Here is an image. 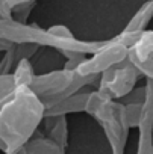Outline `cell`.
<instances>
[{"mask_svg": "<svg viewBox=\"0 0 153 154\" xmlns=\"http://www.w3.org/2000/svg\"><path fill=\"white\" fill-rule=\"evenodd\" d=\"M85 110L93 115L102 125L106 139L112 148V152L123 154L130 130L126 118L124 104L117 103L115 100L99 91L87 98Z\"/></svg>", "mask_w": 153, "mask_h": 154, "instance_id": "obj_1", "label": "cell"}, {"mask_svg": "<svg viewBox=\"0 0 153 154\" xmlns=\"http://www.w3.org/2000/svg\"><path fill=\"white\" fill-rule=\"evenodd\" d=\"M139 74L141 72L138 71V68L129 59H126L103 71L100 92L106 94L112 100L123 98L130 94V91L136 85Z\"/></svg>", "mask_w": 153, "mask_h": 154, "instance_id": "obj_2", "label": "cell"}, {"mask_svg": "<svg viewBox=\"0 0 153 154\" xmlns=\"http://www.w3.org/2000/svg\"><path fill=\"white\" fill-rule=\"evenodd\" d=\"M153 17V0H145V3L136 11V14L130 18L124 32L130 33H142Z\"/></svg>", "mask_w": 153, "mask_h": 154, "instance_id": "obj_3", "label": "cell"}, {"mask_svg": "<svg viewBox=\"0 0 153 154\" xmlns=\"http://www.w3.org/2000/svg\"><path fill=\"white\" fill-rule=\"evenodd\" d=\"M64 145L50 139H33L26 146V154H64Z\"/></svg>", "mask_w": 153, "mask_h": 154, "instance_id": "obj_4", "label": "cell"}, {"mask_svg": "<svg viewBox=\"0 0 153 154\" xmlns=\"http://www.w3.org/2000/svg\"><path fill=\"white\" fill-rule=\"evenodd\" d=\"M135 66L138 68V71L142 75H145L147 79H151L153 80V57L148 59V60H145V62H142V63H138Z\"/></svg>", "mask_w": 153, "mask_h": 154, "instance_id": "obj_5", "label": "cell"}, {"mask_svg": "<svg viewBox=\"0 0 153 154\" xmlns=\"http://www.w3.org/2000/svg\"><path fill=\"white\" fill-rule=\"evenodd\" d=\"M151 154H153V151H151Z\"/></svg>", "mask_w": 153, "mask_h": 154, "instance_id": "obj_6", "label": "cell"}]
</instances>
